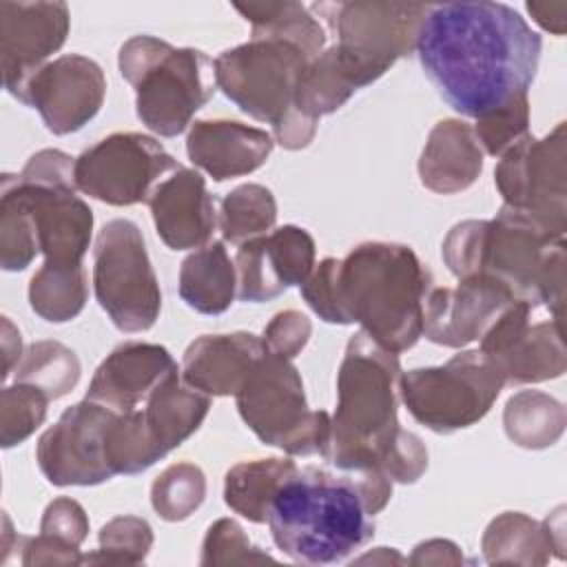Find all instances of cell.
<instances>
[{"mask_svg":"<svg viewBox=\"0 0 567 567\" xmlns=\"http://www.w3.org/2000/svg\"><path fill=\"white\" fill-rule=\"evenodd\" d=\"M540 47V35L516 9L461 0L427 4L414 51L441 97L478 120L527 95Z\"/></svg>","mask_w":567,"mask_h":567,"instance_id":"obj_1","label":"cell"},{"mask_svg":"<svg viewBox=\"0 0 567 567\" xmlns=\"http://www.w3.org/2000/svg\"><path fill=\"white\" fill-rule=\"evenodd\" d=\"M299 290L319 319L359 323L381 348L399 354L423 334L432 277L410 246L365 241L343 259L319 261Z\"/></svg>","mask_w":567,"mask_h":567,"instance_id":"obj_2","label":"cell"},{"mask_svg":"<svg viewBox=\"0 0 567 567\" xmlns=\"http://www.w3.org/2000/svg\"><path fill=\"white\" fill-rule=\"evenodd\" d=\"M443 261L456 279L487 275L518 301L547 308L563 321L565 239L529 215L503 206L494 219H467L443 239Z\"/></svg>","mask_w":567,"mask_h":567,"instance_id":"obj_3","label":"cell"},{"mask_svg":"<svg viewBox=\"0 0 567 567\" xmlns=\"http://www.w3.org/2000/svg\"><path fill=\"white\" fill-rule=\"evenodd\" d=\"M275 545L297 563L332 565L346 560L374 536L357 472L297 467L268 507Z\"/></svg>","mask_w":567,"mask_h":567,"instance_id":"obj_4","label":"cell"},{"mask_svg":"<svg viewBox=\"0 0 567 567\" xmlns=\"http://www.w3.org/2000/svg\"><path fill=\"white\" fill-rule=\"evenodd\" d=\"M399 357L381 348L363 330L346 346L337 372V410L330 416L326 461L339 472L381 470L401 434ZM383 472V470H381Z\"/></svg>","mask_w":567,"mask_h":567,"instance_id":"obj_5","label":"cell"},{"mask_svg":"<svg viewBox=\"0 0 567 567\" xmlns=\"http://www.w3.org/2000/svg\"><path fill=\"white\" fill-rule=\"evenodd\" d=\"M308 55L284 40L250 38L215 58V82L241 113L272 126L275 140L297 151L312 142L315 120L297 109L299 78Z\"/></svg>","mask_w":567,"mask_h":567,"instance_id":"obj_6","label":"cell"},{"mask_svg":"<svg viewBox=\"0 0 567 567\" xmlns=\"http://www.w3.org/2000/svg\"><path fill=\"white\" fill-rule=\"evenodd\" d=\"M117 64L122 78L135 89L137 117L162 137L184 133L217 89L215 64L204 51L175 49L153 35L126 40Z\"/></svg>","mask_w":567,"mask_h":567,"instance_id":"obj_7","label":"cell"},{"mask_svg":"<svg viewBox=\"0 0 567 567\" xmlns=\"http://www.w3.org/2000/svg\"><path fill=\"white\" fill-rule=\"evenodd\" d=\"M75 159L58 148L29 157L20 175L4 173L0 188L9 190L31 215L44 264L80 266L93 233V210L75 195Z\"/></svg>","mask_w":567,"mask_h":567,"instance_id":"obj_8","label":"cell"},{"mask_svg":"<svg viewBox=\"0 0 567 567\" xmlns=\"http://www.w3.org/2000/svg\"><path fill=\"white\" fill-rule=\"evenodd\" d=\"M239 416L255 436L290 456L326 458L330 414L310 410L299 370L290 359L264 352L235 394Z\"/></svg>","mask_w":567,"mask_h":567,"instance_id":"obj_9","label":"cell"},{"mask_svg":"<svg viewBox=\"0 0 567 567\" xmlns=\"http://www.w3.org/2000/svg\"><path fill=\"white\" fill-rule=\"evenodd\" d=\"M334 33L337 58L359 89L377 82L390 66L416 49L427 4L416 2H317L312 4Z\"/></svg>","mask_w":567,"mask_h":567,"instance_id":"obj_10","label":"cell"},{"mask_svg":"<svg viewBox=\"0 0 567 567\" xmlns=\"http://www.w3.org/2000/svg\"><path fill=\"white\" fill-rule=\"evenodd\" d=\"M503 388L501 372L481 350H465L445 365L414 368L399 377V396L408 412L439 434L478 423Z\"/></svg>","mask_w":567,"mask_h":567,"instance_id":"obj_11","label":"cell"},{"mask_svg":"<svg viewBox=\"0 0 567 567\" xmlns=\"http://www.w3.org/2000/svg\"><path fill=\"white\" fill-rule=\"evenodd\" d=\"M93 290L122 332H144L157 321L159 284L142 230L131 219H111L100 230L93 248Z\"/></svg>","mask_w":567,"mask_h":567,"instance_id":"obj_12","label":"cell"},{"mask_svg":"<svg viewBox=\"0 0 567 567\" xmlns=\"http://www.w3.org/2000/svg\"><path fill=\"white\" fill-rule=\"evenodd\" d=\"M503 206L536 219L549 235L567 230V140L565 122L536 140L532 133L501 155L494 171Z\"/></svg>","mask_w":567,"mask_h":567,"instance_id":"obj_13","label":"cell"},{"mask_svg":"<svg viewBox=\"0 0 567 567\" xmlns=\"http://www.w3.org/2000/svg\"><path fill=\"white\" fill-rule=\"evenodd\" d=\"M175 157L142 133H113L75 157V188L111 206H133L151 199L166 173L177 171Z\"/></svg>","mask_w":567,"mask_h":567,"instance_id":"obj_14","label":"cell"},{"mask_svg":"<svg viewBox=\"0 0 567 567\" xmlns=\"http://www.w3.org/2000/svg\"><path fill=\"white\" fill-rule=\"evenodd\" d=\"M120 412L84 399L62 412L38 441L35 461L51 485H100L113 478L106 434Z\"/></svg>","mask_w":567,"mask_h":567,"instance_id":"obj_15","label":"cell"},{"mask_svg":"<svg viewBox=\"0 0 567 567\" xmlns=\"http://www.w3.org/2000/svg\"><path fill=\"white\" fill-rule=\"evenodd\" d=\"M534 310L525 301L509 303L478 339V350L496 365L505 385L558 379L567 368L560 321L532 323Z\"/></svg>","mask_w":567,"mask_h":567,"instance_id":"obj_16","label":"cell"},{"mask_svg":"<svg viewBox=\"0 0 567 567\" xmlns=\"http://www.w3.org/2000/svg\"><path fill=\"white\" fill-rule=\"evenodd\" d=\"M104 95L102 66L86 55L66 53L35 71L18 102L35 109L53 135H69L97 115Z\"/></svg>","mask_w":567,"mask_h":567,"instance_id":"obj_17","label":"cell"},{"mask_svg":"<svg viewBox=\"0 0 567 567\" xmlns=\"http://www.w3.org/2000/svg\"><path fill=\"white\" fill-rule=\"evenodd\" d=\"M64 2H0V62L4 89L18 100L29 78L69 35Z\"/></svg>","mask_w":567,"mask_h":567,"instance_id":"obj_18","label":"cell"},{"mask_svg":"<svg viewBox=\"0 0 567 567\" xmlns=\"http://www.w3.org/2000/svg\"><path fill=\"white\" fill-rule=\"evenodd\" d=\"M315 268V239L306 228L281 226L239 244L235 257L237 297L261 303L301 286Z\"/></svg>","mask_w":567,"mask_h":567,"instance_id":"obj_19","label":"cell"},{"mask_svg":"<svg viewBox=\"0 0 567 567\" xmlns=\"http://www.w3.org/2000/svg\"><path fill=\"white\" fill-rule=\"evenodd\" d=\"M518 301L501 281L487 275L458 279L456 288H434L423 303V334L445 348L478 341L498 315Z\"/></svg>","mask_w":567,"mask_h":567,"instance_id":"obj_20","label":"cell"},{"mask_svg":"<svg viewBox=\"0 0 567 567\" xmlns=\"http://www.w3.org/2000/svg\"><path fill=\"white\" fill-rule=\"evenodd\" d=\"M148 206L155 230L168 248L190 250L210 244L219 210L202 173L179 166L155 186Z\"/></svg>","mask_w":567,"mask_h":567,"instance_id":"obj_21","label":"cell"},{"mask_svg":"<svg viewBox=\"0 0 567 567\" xmlns=\"http://www.w3.org/2000/svg\"><path fill=\"white\" fill-rule=\"evenodd\" d=\"M173 372H177V363L164 346L126 341L97 365L86 399L120 414L131 412L144 405L151 392Z\"/></svg>","mask_w":567,"mask_h":567,"instance_id":"obj_22","label":"cell"},{"mask_svg":"<svg viewBox=\"0 0 567 567\" xmlns=\"http://www.w3.org/2000/svg\"><path fill=\"white\" fill-rule=\"evenodd\" d=\"M272 146L270 133L235 120H197L186 137L188 159L215 182L257 171Z\"/></svg>","mask_w":567,"mask_h":567,"instance_id":"obj_23","label":"cell"},{"mask_svg":"<svg viewBox=\"0 0 567 567\" xmlns=\"http://www.w3.org/2000/svg\"><path fill=\"white\" fill-rule=\"evenodd\" d=\"M264 352L261 337L252 332L204 334L186 348L182 377L208 396L237 394Z\"/></svg>","mask_w":567,"mask_h":567,"instance_id":"obj_24","label":"cell"},{"mask_svg":"<svg viewBox=\"0 0 567 567\" xmlns=\"http://www.w3.org/2000/svg\"><path fill=\"white\" fill-rule=\"evenodd\" d=\"M481 547L489 565L536 567L547 565L551 554L565 558L563 507L543 523L520 512H503L483 532Z\"/></svg>","mask_w":567,"mask_h":567,"instance_id":"obj_25","label":"cell"},{"mask_svg":"<svg viewBox=\"0 0 567 567\" xmlns=\"http://www.w3.org/2000/svg\"><path fill=\"white\" fill-rule=\"evenodd\" d=\"M483 171V148L474 128L461 120H441L427 135L419 157L421 184L452 195L470 188Z\"/></svg>","mask_w":567,"mask_h":567,"instance_id":"obj_26","label":"cell"},{"mask_svg":"<svg viewBox=\"0 0 567 567\" xmlns=\"http://www.w3.org/2000/svg\"><path fill=\"white\" fill-rule=\"evenodd\" d=\"M208 410V394L186 383L177 370L151 392L142 414L153 441L166 456L199 430Z\"/></svg>","mask_w":567,"mask_h":567,"instance_id":"obj_27","label":"cell"},{"mask_svg":"<svg viewBox=\"0 0 567 567\" xmlns=\"http://www.w3.org/2000/svg\"><path fill=\"white\" fill-rule=\"evenodd\" d=\"M237 295V270L221 241L190 252L179 268V297L202 315H221Z\"/></svg>","mask_w":567,"mask_h":567,"instance_id":"obj_28","label":"cell"},{"mask_svg":"<svg viewBox=\"0 0 567 567\" xmlns=\"http://www.w3.org/2000/svg\"><path fill=\"white\" fill-rule=\"evenodd\" d=\"M295 470V461L277 456L237 463L226 472L224 501L235 514L250 523H266L277 489Z\"/></svg>","mask_w":567,"mask_h":567,"instance_id":"obj_29","label":"cell"},{"mask_svg":"<svg viewBox=\"0 0 567 567\" xmlns=\"http://www.w3.org/2000/svg\"><path fill=\"white\" fill-rule=\"evenodd\" d=\"M235 9L250 22L252 38L284 40L315 60L326 49V31L301 2H248Z\"/></svg>","mask_w":567,"mask_h":567,"instance_id":"obj_30","label":"cell"},{"mask_svg":"<svg viewBox=\"0 0 567 567\" xmlns=\"http://www.w3.org/2000/svg\"><path fill=\"white\" fill-rule=\"evenodd\" d=\"M565 423L563 403L540 390H520L505 403V434L520 447L543 450L554 445L563 436Z\"/></svg>","mask_w":567,"mask_h":567,"instance_id":"obj_31","label":"cell"},{"mask_svg":"<svg viewBox=\"0 0 567 567\" xmlns=\"http://www.w3.org/2000/svg\"><path fill=\"white\" fill-rule=\"evenodd\" d=\"M89 299L84 266L42 264L29 281L31 310L51 323L75 319Z\"/></svg>","mask_w":567,"mask_h":567,"instance_id":"obj_32","label":"cell"},{"mask_svg":"<svg viewBox=\"0 0 567 567\" xmlns=\"http://www.w3.org/2000/svg\"><path fill=\"white\" fill-rule=\"evenodd\" d=\"M357 86L343 71L334 47L323 49L315 60H310L299 78L297 86V109L319 122L321 115H330L341 109Z\"/></svg>","mask_w":567,"mask_h":567,"instance_id":"obj_33","label":"cell"},{"mask_svg":"<svg viewBox=\"0 0 567 567\" xmlns=\"http://www.w3.org/2000/svg\"><path fill=\"white\" fill-rule=\"evenodd\" d=\"M13 381L29 383L55 401L69 394L80 381V361L60 341H35L13 368Z\"/></svg>","mask_w":567,"mask_h":567,"instance_id":"obj_34","label":"cell"},{"mask_svg":"<svg viewBox=\"0 0 567 567\" xmlns=\"http://www.w3.org/2000/svg\"><path fill=\"white\" fill-rule=\"evenodd\" d=\"M277 221V202L270 188L261 184H241L233 188L219 206V230L224 241L244 244L272 230Z\"/></svg>","mask_w":567,"mask_h":567,"instance_id":"obj_35","label":"cell"},{"mask_svg":"<svg viewBox=\"0 0 567 567\" xmlns=\"http://www.w3.org/2000/svg\"><path fill=\"white\" fill-rule=\"evenodd\" d=\"M159 458L164 454L146 427L142 408L117 414L106 434V461L113 474H140Z\"/></svg>","mask_w":567,"mask_h":567,"instance_id":"obj_36","label":"cell"},{"mask_svg":"<svg viewBox=\"0 0 567 567\" xmlns=\"http://www.w3.org/2000/svg\"><path fill=\"white\" fill-rule=\"evenodd\" d=\"M206 498V476L193 463L166 467L151 485V505L159 518L177 523L199 509Z\"/></svg>","mask_w":567,"mask_h":567,"instance_id":"obj_37","label":"cell"},{"mask_svg":"<svg viewBox=\"0 0 567 567\" xmlns=\"http://www.w3.org/2000/svg\"><path fill=\"white\" fill-rule=\"evenodd\" d=\"M49 396L29 385L18 383L2 388L0 392V443L2 447H13L29 439L47 419Z\"/></svg>","mask_w":567,"mask_h":567,"instance_id":"obj_38","label":"cell"},{"mask_svg":"<svg viewBox=\"0 0 567 567\" xmlns=\"http://www.w3.org/2000/svg\"><path fill=\"white\" fill-rule=\"evenodd\" d=\"M40 252L35 224L27 208L0 188V266L9 272L24 270Z\"/></svg>","mask_w":567,"mask_h":567,"instance_id":"obj_39","label":"cell"},{"mask_svg":"<svg viewBox=\"0 0 567 567\" xmlns=\"http://www.w3.org/2000/svg\"><path fill=\"white\" fill-rule=\"evenodd\" d=\"M100 549L82 558V563H106V565H137L144 563L153 547V529L144 518L115 516L100 529Z\"/></svg>","mask_w":567,"mask_h":567,"instance_id":"obj_40","label":"cell"},{"mask_svg":"<svg viewBox=\"0 0 567 567\" xmlns=\"http://www.w3.org/2000/svg\"><path fill=\"white\" fill-rule=\"evenodd\" d=\"M481 148L487 155L501 157L516 142L529 135V97L523 95L485 117H478L472 126Z\"/></svg>","mask_w":567,"mask_h":567,"instance_id":"obj_41","label":"cell"},{"mask_svg":"<svg viewBox=\"0 0 567 567\" xmlns=\"http://www.w3.org/2000/svg\"><path fill=\"white\" fill-rule=\"evenodd\" d=\"M264 560H272V556L250 545L237 520L219 518L208 527L202 545V565H244Z\"/></svg>","mask_w":567,"mask_h":567,"instance_id":"obj_42","label":"cell"},{"mask_svg":"<svg viewBox=\"0 0 567 567\" xmlns=\"http://www.w3.org/2000/svg\"><path fill=\"white\" fill-rule=\"evenodd\" d=\"M310 332H312V323L303 312L284 310V312H277L270 319V323L264 328L261 341L268 352L292 361L306 348Z\"/></svg>","mask_w":567,"mask_h":567,"instance_id":"obj_43","label":"cell"},{"mask_svg":"<svg viewBox=\"0 0 567 567\" xmlns=\"http://www.w3.org/2000/svg\"><path fill=\"white\" fill-rule=\"evenodd\" d=\"M40 532L80 547L89 534V518L84 507L66 496L51 501L42 514Z\"/></svg>","mask_w":567,"mask_h":567,"instance_id":"obj_44","label":"cell"},{"mask_svg":"<svg viewBox=\"0 0 567 567\" xmlns=\"http://www.w3.org/2000/svg\"><path fill=\"white\" fill-rule=\"evenodd\" d=\"M381 470L392 478V483H416L427 470V450L423 441L416 434L401 430Z\"/></svg>","mask_w":567,"mask_h":567,"instance_id":"obj_45","label":"cell"},{"mask_svg":"<svg viewBox=\"0 0 567 567\" xmlns=\"http://www.w3.org/2000/svg\"><path fill=\"white\" fill-rule=\"evenodd\" d=\"M16 545L20 549V563L27 567L78 565L84 558L80 556V547H73L42 532L38 536H16Z\"/></svg>","mask_w":567,"mask_h":567,"instance_id":"obj_46","label":"cell"},{"mask_svg":"<svg viewBox=\"0 0 567 567\" xmlns=\"http://www.w3.org/2000/svg\"><path fill=\"white\" fill-rule=\"evenodd\" d=\"M410 565H461L463 554L452 540L434 538L414 547V554L408 558Z\"/></svg>","mask_w":567,"mask_h":567,"instance_id":"obj_47","label":"cell"},{"mask_svg":"<svg viewBox=\"0 0 567 567\" xmlns=\"http://www.w3.org/2000/svg\"><path fill=\"white\" fill-rule=\"evenodd\" d=\"M527 11L534 22L554 33L563 35L567 29V2H527Z\"/></svg>","mask_w":567,"mask_h":567,"instance_id":"obj_48","label":"cell"},{"mask_svg":"<svg viewBox=\"0 0 567 567\" xmlns=\"http://www.w3.org/2000/svg\"><path fill=\"white\" fill-rule=\"evenodd\" d=\"M2 354H4V372L2 379L11 374V370L22 359V339L18 328L9 321V317H2Z\"/></svg>","mask_w":567,"mask_h":567,"instance_id":"obj_49","label":"cell"}]
</instances>
